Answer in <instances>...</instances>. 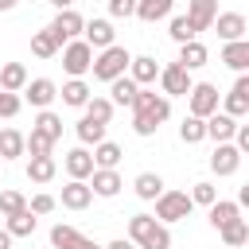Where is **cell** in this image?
<instances>
[{
	"label": "cell",
	"mask_w": 249,
	"mask_h": 249,
	"mask_svg": "<svg viewBox=\"0 0 249 249\" xmlns=\"http://www.w3.org/2000/svg\"><path fill=\"white\" fill-rule=\"evenodd\" d=\"M128 241L136 249H171V230L156 222L152 214H132L128 218Z\"/></svg>",
	"instance_id": "6da1fadb"
},
{
	"label": "cell",
	"mask_w": 249,
	"mask_h": 249,
	"mask_svg": "<svg viewBox=\"0 0 249 249\" xmlns=\"http://www.w3.org/2000/svg\"><path fill=\"white\" fill-rule=\"evenodd\" d=\"M128 62H132V54H128L121 43H113V47H105V51H97V54H93L89 74H93V82H113V78L128 74Z\"/></svg>",
	"instance_id": "7a4b0ae2"
},
{
	"label": "cell",
	"mask_w": 249,
	"mask_h": 249,
	"mask_svg": "<svg viewBox=\"0 0 249 249\" xmlns=\"http://www.w3.org/2000/svg\"><path fill=\"white\" fill-rule=\"evenodd\" d=\"M132 117H148L152 124H163L167 117H171V101L163 97V93H156V89H136V97H132Z\"/></svg>",
	"instance_id": "3957f363"
},
{
	"label": "cell",
	"mask_w": 249,
	"mask_h": 249,
	"mask_svg": "<svg viewBox=\"0 0 249 249\" xmlns=\"http://www.w3.org/2000/svg\"><path fill=\"white\" fill-rule=\"evenodd\" d=\"M191 210H195V202L187 198V191H163L160 198H156V222H163V226H171V222H183V218H191Z\"/></svg>",
	"instance_id": "277c9868"
},
{
	"label": "cell",
	"mask_w": 249,
	"mask_h": 249,
	"mask_svg": "<svg viewBox=\"0 0 249 249\" xmlns=\"http://www.w3.org/2000/svg\"><path fill=\"white\" fill-rule=\"evenodd\" d=\"M218 101H222V93H218L214 82H195L191 93H187V117L206 121L210 113H218Z\"/></svg>",
	"instance_id": "5b68a950"
},
{
	"label": "cell",
	"mask_w": 249,
	"mask_h": 249,
	"mask_svg": "<svg viewBox=\"0 0 249 249\" xmlns=\"http://www.w3.org/2000/svg\"><path fill=\"white\" fill-rule=\"evenodd\" d=\"M89 66H93V51H89L86 39H70V43H62V70H66L70 78H86Z\"/></svg>",
	"instance_id": "8992f818"
},
{
	"label": "cell",
	"mask_w": 249,
	"mask_h": 249,
	"mask_svg": "<svg viewBox=\"0 0 249 249\" xmlns=\"http://www.w3.org/2000/svg\"><path fill=\"white\" fill-rule=\"evenodd\" d=\"M160 93L171 101V97H187L191 93V86H195V78H191V70H183L179 62H167V66H160Z\"/></svg>",
	"instance_id": "52a82bcc"
},
{
	"label": "cell",
	"mask_w": 249,
	"mask_h": 249,
	"mask_svg": "<svg viewBox=\"0 0 249 249\" xmlns=\"http://www.w3.org/2000/svg\"><path fill=\"white\" fill-rule=\"evenodd\" d=\"M218 109H222L226 117H233V121H241V117L249 113V74H237V82L230 86V93H222Z\"/></svg>",
	"instance_id": "ba28073f"
},
{
	"label": "cell",
	"mask_w": 249,
	"mask_h": 249,
	"mask_svg": "<svg viewBox=\"0 0 249 249\" xmlns=\"http://www.w3.org/2000/svg\"><path fill=\"white\" fill-rule=\"evenodd\" d=\"M82 27H86V19H82L74 8H66V12H54V19L47 23V31L58 39V47H62V43H70V39H82Z\"/></svg>",
	"instance_id": "9c48e42d"
},
{
	"label": "cell",
	"mask_w": 249,
	"mask_h": 249,
	"mask_svg": "<svg viewBox=\"0 0 249 249\" xmlns=\"http://www.w3.org/2000/svg\"><path fill=\"white\" fill-rule=\"evenodd\" d=\"M19 93H23L19 101H27L31 109H51V101L58 97V86H54L51 78H27V86H23Z\"/></svg>",
	"instance_id": "30bf717a"
},
{
	"label": "cell",
	"mask_w": 249,
	"mask_h": 249,
	"mask_svg": "<svg viewBox=\"0 0 249 249\" xmlns=\"http://www.w3.org/2000/svg\"><path fill=\"white\" fill-rule=\"evenodd\" d=\"M210 27H218V39H222V43H237V39H245L249 19H245L241 12H218Z\"/></svg>",
	"instance_id": "8fae6325"
},
{
	"label": "cell",
	"mask_w": 249,
	"mask_h": 249,
	"mask_svg": "<svg viewBox=\"0 0 249 249\" xmlns=\"http://www.w3.org/2000/svg\"><path fill=\"white\" fill-rule=\"evenodd\" d=\"M82 39H86V43H89V51L97 54V51L113 47L117 31H113V23H109V19H86V27H82Z\"/></svg>",
	"instance_id": "7c38bea8"
},
{
	"label": "cell",
	"mask_w": 249,
	"mask_h": 249,
	"mask_svg": "<svg viewBox=\"0 0 249 249\" xmlns=\"http://www.w3.org/2000/svg\"><path fill=\"white\" fill-rule=\"evenodd\" d=\"M202 124H206V140H214V144H230L241 121H233V117H226V113L218 109V113H210Z\"/></svg>",
	"instance_id": "4fadbf2b"
},
{
	"label": "cell",
	"mask_w": 249,
	"mask_h": 249,
	"mask_svg": "<svg viewBox=\"0 0 249 249\" xmlns=\"http://www.w3.org/2000/svg\"><path fill=\"white\" fill-rule=\"evenodd\" d=\"M237 167H241V152H237L233 144H214V152H210V171H214V175H237Z\"/></svg>",
	"instance_id": "5bb4252c"
},
{
	"label": "cell",
	"mask_w": 249,
	"mask_h": 249,
	"mask_svg": "<svg viewBox=\"0 0 249 249\" xmlns=\"http://www.w3.org/2000/svg\"><path fill=\"white\" fill-rule=\"evenodd\" d=\"M62 167H66L70 179H82V183H86V179L93 175V156H89V148H82V144L70 148V152L62 156Z\"/></svg>",
	"instance_id": "9a60e30c"
},
{
	"label": "cell",
	"mask_w": 249,
	"mask_h": 249,
	"mask_svg": "<svg viewBox=\"0 0 249 249\" xmlns=\"http://www.w3.org/2000/svg\"><path fill=\"white\" fill-rule=\"evenodd\" d=\"M86 183H89V191H93L97 198H113V195H121V187H124V179H121L117 171H109V167H93V175H89Z\"/></svg>",
	"instance_id": "2e32d148"
},
{
	"label": "cell",
	"mask_w": 249,
	"mask_h": 249,
	"mask_svg": "<svg viewBox=\"0 0 249 249\" xmlns=\"http://www.w3.org/2000/svg\"><path fill=\"white\" fill-rule=\"evenodd\" d=\"M128 78L136 82V86H152L156 78H160V62L152 58V54H132V62H128Z\"/></svg>",
	"instance_id": "e0dca14e"
},
{
	"label": "cell",
	"mask_w": 249,
	"mask_h": 249,
	"mask_svg": "<svg viewBox=\"0 0 249 249\" xmlns=\"http://www.w3.org/2000/svg\"><path fill=\"white\" fill-rule=\"evenodd\" d=\"M214 16H218V0H187V19L195 31H210Z\"/></svg>",
	"instance_id": "ac0fdd59"
},
{
	"label": "cell",
	"mask_w": 249,
	"mask_h": 249,
	"mask_svg": "<svg viewBox=\"0 0 249 249\" xmlns=\"http://www.w3.org/2000/svg\"><path fill=\"white\" fill-rule=\"evenodd\" d=\"M58 97H62V105H70V109H86V101L93 97V89H89L86 78H70V82H62Z\"/></svg>",
	"instance_id": "d6986e66"
},
{
	"label": "cell",
	"mask_w": 249,
	"mask_h": 249,
	"mask_svg": "<svg viewBox=\"0 0 249 249\" xmlns=\"http://www.w3.org/2000/svg\"><path fill=\"white\" fill-rule=\"evenodd\" d=\"M66 210H86L89 202H93V191H89V183H82V179H70L66 187H62V198H58Z\"/></svg>",
	"instance_id": "ffe728a7"
},
{
	"label": "cell",
	"mask_w": 249,
	"mask_h": 249,
	"mask_svg": "<svg viewBox=\"0 0 249 249\" xmlns=\"http://www.w3.org/2000/svg\"><path fill=\"white\" fill-rule=\"evenodd\" d=\"M183 70H202L206 62H210V51H206V43H198V39H191V43H183L179 47V58H175Z\"/></svg>",
	"instance_id": "44dd1931"
},
{
	"label": "cell",
	"mask_w": 249,
	"mask_h": 249,
	"mask_svg": "<svg viewBox=\"0 0 249 249\" xmlns=\"http://www.w3.org/2000/svg\"><path fill=\"white\" fill-rule=\"evenodd\" d=\"M31 132H39V136H47L51 144H58V140H62V117L51 113V109H39L35 121H31Z\"/></svg>",
	"instance_id": "7402d4cb"
},
{
	"label": "cell",
	"mask_w": 249,
	"mask_h": 249,
	"mask_svg": "<svg viewBox=\"0 0 249 249\" xmlns=\"http://www.w3.org/2000/svg\"><path fill=\"white\" fill-rule=\"evenodd\" d=\"M222 62L237 74L249 70V39H237V43H222Z\"/></svg>",
	"instance_id": "603a6c76"
},
{
	"label": "cell",
	"mask_w": 249,
	"mask_h": 249,
	"mask_svg": "<svg viewBox=\"0 0 249 249\" xmlns=\"http://www.w3.org/2000/svg\"><path fill=\"white\" fill-rule=\"evenodd\" d=\"M132 191H136V198H144V202H156L167 187H163V179L156 175V171H140L136 179H132Z\"/></svg>",
	"instance_id": "cb8c5ba5"
},
{
	"label": "cell",
	"mask_w": 249,
	"mask_h": 249,
	"mask_svg": "<svg viewBox=\"0 0 249 249\" xmlns=\"http://www.w3.org/2000/svg\"><path fill=\"white\" fill-rule=\"evenodd\" d=\"M23 86H27V66H23V62H4V66H0V89L19 93Z\"/></svg>",
	"instance_id": "d4e9b609"
},
{
	"label": "cell",
	"mask_w": 249,
	"mask_h": 249,
	"mask_svg": "<svg viewBox=\"0 0 249 249\" xmlns=\"http://www.w3.org/2000/svg\"><path fill=\"white\" fill-rule=\"evenodd\" d=\"M136 89H140V86H136L128 74H121V78H113V82H109V101H113V105H124V109H132Z\"/></svg>",
	"instance_id": "484cf974"
},
{
	"label": "cell",
	"mask_w": 249,
	"mask_h": 249,
	"mask_svg": "<svg viewBox=\"0 0 249 249\" xmlns=\"http://www.w3.org/2000/svg\"><path fill=\"white\" fill-rule=\"evenodd\" d=\"M93 167H109V171H117V163H121V156H124V148L121 144H113V140H101V144H93Z\"/></svg>",
	"instance_id": "4316f807"
},
{
	"label": "cell",
	"mask_w": 249,
	"mask_h": 249,
	"mask_svg": "<svg viewBox=\"0 0 249 249\" xmlns=\"http://www.w3.org/2000/svg\"><path fill=\"white\" fill-rule=\"evenodd\" d=\"M58 175V163H54V156H31V163H27V179L31 183H51Z\"/></svg>",
	"instance_id": "83f0119b"
},
{
	"label": "cell",
	"mask_w": 249,
	"mask_h": 249,
	"mask_svg": "<svg viewBox=\"0 0 249 249\" xmlns=\"http://www.w3.org/2000/svg\"><path fill=\"white\" fill-rule=\"evenodd\" d=\"M206 214H210V226H214V230H222V226H230L233 218H241V206H237V202H230V198H218V202H210V206H206Z\"/></svg>",
	"instance_id": "f1b7e54d"
},
{
	"label": "cell",
	"mask_w": 249,
	"mask_h": 249,
	"mask_svg": "<svg viewBox=\"0 0 249 249\" xmlns=\"http://www.w3.org/2000/svg\"><path fill=\"white\" fill-rule=\"evenodd\" d=\"M171 8H175V0H136V19L156 23V19H167Z\"/></svg>",
	"instance_id": "f546056e"
},
{
	"label": "cell",
	"mask_w": 249,
	"mask_h": 249,
	"mask_svg": "<svg viewBox=\"0 0 249 249\" xmlns=\"http://www.w3.org/2000/svg\"><path fill=\"white\" fill-rule=\"evenodd\" d=\"M105 128H109V124H101V121H93V117H82V121L74 124V132H78L82 148H93V144H101V140H105Z\"/></svg>",
	"instance_id": "4dcf8cb0"
},
{
	"label": "cell",
	"mask_w": 249,
	"mask_h": 249,
	"mask_svg": "<svg viewBox=\"0 0 249 249\" xmlns=\"http://www.w3.org/2000/svg\"><path fill=\"white\" fill-rule=\"evenodd\" d=\"M35 226H39V218H35L31 210H19V214L4 218V230H8L12 237H31V233H35Z\"/></svg>",
	"instance_id": "1f68e13d"
},
{
	"label": "cell",
	"mask_w": 249,
	"mask_h": 249,
	"mask_svg": "<svg viewBox=\"0 0 249 249\" xmlns=\"http://www.w3.org/2000/svg\"><path fill=\"white\" fill-rule=\"evenodd\" d=\"M218 233H222V245H226V249H241V245L249 241V222H245V218H233V222L222 226Z\"/></svg>",
	"instance_id": "d6a6232c"
},
{
	"label": "cell",
	"mask_w": 249,
	"mask_h": 249,
	"mask_svg": "<svg viewBox=\"0 0 249 249\" xmlns=\"http://www.w3.org/2000/svg\"><path fill=\"white\" fill-rule=\"evenodd\" d=\"M23 156V132L19 128H0V163Z\"/></svg>",
	"instance_id": "836d02e7"
},
{
	"label": "cell",
	"mask_w": 249,
	"mask_h": 249,
	"mask_svg": "<svg viewBox=\"0 0 249 249\" xmlns=\"http://www.w3.org/2000/svg\"><path fill=\"white\" fill-rule=\"evenodd\" d=\"M58 51H62V47H58V39H54L47 27H43V31H31V54H35V58H54Z\"/></svg>",
	"instance_id": "e575fe53"
},
{
	"label": "cell",
	"mask_w": 249,
	"mask_h": 249,
	"mask_svg": "<svg viewBox=\"0 0 249 249\" xmlns=\"http://www.w3.org/2000/svg\"><path fill=\"white\" fill-rule=\"evenodd\" d=\"M167 35L183 47V43H191V39H198V31L191 27V19L187 16H167Z\"/></svg>",
	"instance_id": "d590c367"
},
{
	"label": "cell",
	"mask_w": 249,
	"mask_h": 249,
	"mask_svg": "<svg viewBox=\"0 0 249 249\" xmlns=\"http://www.w3.org/2000/svg\"><path fill=\"white\" fill-rule=\"evenodd\" d=\"M82 237H86L82 230H74V226H62V222L51 230V245H54V249H78V241H82Z\"/></svg>",
	"instance_id": "8d00e7d4"
},
{
	"label": "cell",
	"mask_w": 249,
	"mask_h": 249,
	"mask_svg": "<svg viewBox=\"0 0 249 249\" xmlns=\"http://www.w3.org/2000/svg\"><path fill=\"white\" fill-rule=\"evenodd\" d=\"M113 109H117V105H113L109 97H97V93L86 101V117H93V121H101V124H109V121H113Z\"/></svg>",
	"instance_id": "74e56055"
},
{
	"label": "cell",
	"mask_w": 249,
	"mask_h": 249,
	"mask_svg": "<svg viewBox=\"0 0 249 249\" xmlns=\"http://www.w3.org/2000/svg\"><path fill=\"white\" fill-rule=\"evenodd\" d=\"M179 140H183V144H202V140H206V124H202L198 117H183V124H179Z\"/></svg>",
	"instance_id": "f35d334b"
},
{
	"label": "cell",
	"mask_w": 249,
	"mask_h": 249,
	"mask_svg": "<svg viewBox=\"0 0 249 249\" xmlns=\"http://www.w3.org/2000/svg\"><path fill=\"white\" fill-rule=\"evenodd\" d=\"M19 210H27V198L19 195V191H0V218H12V214H19Z\"/></svg>",
	"instance_id": "ab89813d"
},
{
	"label": "cell",
	"mask_w": 249,
	"mask_h": 249,
	"mask_svg": "<svg viewBox=\"0 0 249 249\" xmlns=\"http://www.w3.org/2000/svg\"><path fill=\"white\" fill-rule=\"evenodd\" d=\"M187 198H191L195 206H210V202H218V187L202 179V183H195V187L187 191Z\"/></svg>",
	"instance_id": "60d3db41"
},
{
	"label": "cell",
	"mask_w": 249,
	"mask_h": 249,
	"mask_svg": "<svg viewBox=\"0 0 249 249\" xmlns=\"http://www.w3.org/2000/svg\"><path fill=\"white\" fill-rule=\"evenodd\" d=\"M51 152H54V144L47 136H39V132H27L23 136V156H51Z\"/></svg>",
	"instance_id": "b9f144b4"
},
{
	"label": "cell",
	"mask_w": 249,
	"mask_h": 249,
	"mask_svg": "<svg viewBox=\"0 0 249 249\" xmlns=\"http://www.w3.org/2000/svg\"><path fill=\"white\" fill-rule=\"evenodd\" d=\"M54 206H58V198H54V195H47V191H39V195H31V198H27V210H31L35 218H43V214H51Z\"/></svg>",
	"instance_id": "7bdbcfd3"
},
{
	"label": "cell",
	"mask_w": 249,
	"mask_h": 249,
	"mask_svg": "<svg viewBox=\"0 0 249 249\" xmlns=\"http://www.w3.org/2000/svg\"><path fill=\"white\" fill-rule=\"evenodd\" d=\"M19 109H23L19 93H8V89H0V117H4V121H12V117H16Z\"/></svg>",
	"instance_id": "ee69618b"
},
{
	"label": "cell",
	"mask_w": 249,
	"mask_h": 249,
	"mask_svg": "<svg viewBox=\"0 0 249 249\" xmlns=\"http://www.w3.org/2000/svg\"><path fill=\"white\" fill-rule=\"evenodd\" d=\"M105 4H109V16H113V19L136 16V0H105Z\"/></svg>",
	"instance_id": "f6af8a7d"
},
{
	"label": "cell",
	"mask_w": 249,
	"mask_h": 249,
	"mask_svg": "<svg viewBox=\"0 0 249 249\" xmlns=\"http://www.w3.org/2000/svg\"><path fill=\"white\" fill-rule=\"evenodd\" d=\"M105 249H136V245H132V241H128V237H117V241H109V245H105Z\"/></svg>",
	"instance_id": "bcb514c9"
},
{
	"label": "cell",
	"mask_w": 249,
	"mask_h": 249,
	"mask_svg": "<svg viewBox=\"0 0 249 249\" xmlns=\"http://www.w3.org/2000/svg\"><path fill=\"white\" fill-rule=\"evenodd\" d=\"M54 12H66V8H74V0H47Z\"/></svg>",
	"instance_id": "7dc6e473"
},
{
	"label": "cell",
	"mask_w": 249,
	"mask_h": 249,
	"mask_svg": "<svg viewBox=\"0 0 249 249\" xmlns=\"http://www.w3.org/2000/svg\"><path fill=\"white\" fill-rule=\"evenodd\" d=\"M78 249H105V245H97L93 237H82V241H78Z\"/></svg>",
	"instance_id": "c3c4849f"
},
{
	"label": "cell",
	"mask_w": 249,
	"mask_h": 249,
	"mask_svg": "<svg viewBox=\"0 0 249 249\" xmlns=\"http://www.w3.org/2000/svg\"><path fill=\"white\" fill-rule=\"evenodd\" d=\"M12 241H16V237H12L8 230H0V249H12Z\"/></svg>",
	"instance_id": "681fc988"
},
{
	"label": "cell",
	"mask_w": 249,
	"mask_h": 249,
	"mask_svg": "<svg viewBox=\"0 0 249 249\" xmlns=\"http://www.w3.org/2000/svg\"><path fill=\"white\" fill-rule=\"evenodd\" d=\"M16 4H19V0H0V12H12Z\"/></svg>",
	"instance_id": "f907efd6"
}]
</instances>
